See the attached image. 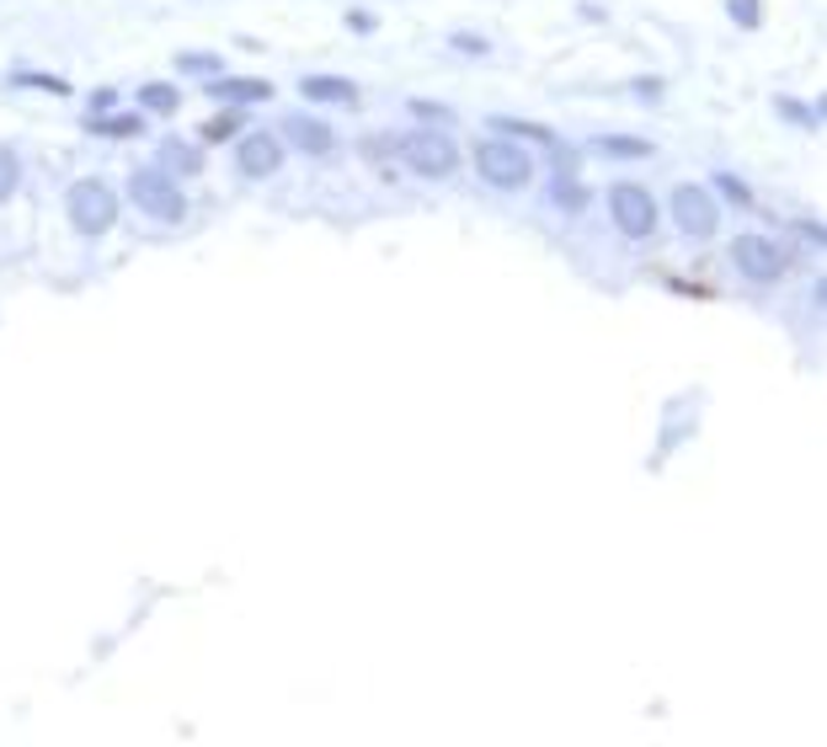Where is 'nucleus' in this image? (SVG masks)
I'll return each mask as SVG.
<instances>
[{"label": "nucleus", "mask_w": 827, "mask_h": 747, "mask_svg": "<svg viewBox=\"0 0 827 747\" xmlns=\"http://www.w3.org/2000/svg\"><path fill=\"white\" fill-rule=\"evenodd\" d=\"M65 208H70V225H76L81 235H91V241L118 225V193H113L102 176H81V182L65 193Z\"/></svg>", "instance_id": "1"}, {"label": "nucleus", "mask_w": 827, "mask_h": 747, "mask_svg": "<svg viewBox=\"0 0 827 747\" xmlns=\"http://www.w3.org/2000/svg\"><path fill=\"white\" fill-rule=\"evenodd\" d=\"M475 171L502 193H518V187L535 182V161H529V150H518V139H481L475 145Z\"/></svg>", "instance_id": "2"}, {"label": "nucleus", "mask_w": 827, "mask_h": 747, "mask_svg": "<svg viewBox=\"0 0 827 747\" xmlns=\"http://www.w3.org/2000/svg\"><path fill=\"white\" fill-rule=\"evenodd\" d=\"M128 198H134L139 214H150V219H161V225H176V219L187 214V198H182L176 176H165L161 166L134 171V176H128Z\"/></svg>", "instance_id": "3"}, {"label": "nucleus", "mask_w": 827, "mask_h": 747, "mask_svg": "<svg viewBox=\"0 0 827 747\" xmlns=\"http://www.w3.org/2000/svg\"><path fill=\"white\" fill-rule=\"evenodd\" d=\"M732 267L743 273V278H753V284H780L790 267L785 246L774 241V235H758V230H743L737 241H732Z\"/></svg>", "instance_id": "4"}, {"label": "nucleus", "mask_w": 827, "mask_h": 747, "mask_svg": "<svg viewBox=\"0 0 827 747\" xmlns=\"http://www.w3.org/2000/svg\"><path fill=\"white\" fill-rule=\"evenodd\" d=\"M609 219L620 225V235H630V241H652V230H657V198L641 182H614L609 187Z\"/></svg>", "instance_id": "5"}, {"label": "nucleus", "mask_w": 827, "mask_h": 747, "mask_svg": "<svg viewBox=\"0 0 827 747\" xmlns=\"http://www.w3.org/2000/svg\"><path fill=\"white\" fill-rule=\"evenodd\" d=\"M673 225H678L689 241H710V235L721 230V208L710 198V187H700V182L673 187Z\"/></svg>", "instance_id": "6"}, {"label": "nucleus", "mask_w": 827, "mask_h": 747, "mask_svg": "<svg viewBox=\"0 0 827 747\" xmlns=\"http://www.w3.org/2000/svg\"><path fill=\"white\" fill-rule=\"evenodd\" d=\"M401 161H406L416 176H455L459 150H455V139H449V134L422 128V134H406V139H401Z\"/></svg>", "instance_id": "7"}, {"label": "nucleus", "mask_w": 827, "mask_h": 747, "mask_svg": "<svg viewBox=\"0 0 827 747\" xmlns=\"http://www.w3.org/2000/svg\"><path fill=\"white\" fill-rule=\"evenodd\" d=\"M236 166L246 171V176H273V171L284 166V139L278 134H246L241 150H236Z\"/></svg>", "instance_id": "8"}, {"label": "nucleus", "mask_w": 827, "mask_h": 747, "mask_svg": "<svg viewBox=\"0 0 827 747\" xmlns=\"http://www.w3.org/2000/svg\"><path fill=\"white\" fill-rule=\"evenodd\" d=\"M284 139H289L294 150H305V156H331V150H336V134H331L321 118H305V113H289V118H284Z\"/></svg>", "instance_id": "9"}, {"label": "nucleus", "mask_w": 827, "mask_h": 747, "mask_svg": "<svg viewBox=\"0 0 827 747\" xmlns=\"http://www.w3.org/2000/svg\"><path fill=\"white\" fill-rule=\"evenodd\" d=\"M208 96H214V102H230V107H251V102H267V96H273V81H256V76H214V81H208Z\"/></svg>", "instance_id": "10"}, {"label": "nucleus", "mask_w": 827, "mask_h": 747, "mask_svg": "<svg viewBox=\"0 0 827 747\" xmlns=\"http://www.w3.org/2000/svg\"><path fill=\"white\" fill-rule=\"evenodd\" d=\"M299 91H305L310 102H347V107L358 102V85L342 81V76H305V81H299Z\"/></svg>", "instance_id": "11"}, {"label": "nucleus", "mask_w": 827, "mask_h": 747, "mask_svg": "<svg viewBox=\"0 0 827 747\" xmlns=\"http://www.w3.org/2000/svg\"><path fill=\"white\" fill-rule=\"evenodd\" d=\"M161 161H165V176H171V171H176V176H198V171H204V156H198L193 145H182V139H165Z\"/></svg>", "instance_id": "12"}, {"label": "nucleus", "mask_w": 827, "mask_h": 747, "mask_svg": "<svg viewBox=\"0 0 827 747\" xmlns=\"http://www.w3.org/2000/svg\"><path fill=\"white\" fill-rule=\"evenodd\" d=\"M593 150H598V156H614V161H641V156H652V139H630V134H609V139H598Z\"/></svg>", "instance_id": "13"}, {"label": "nucleus", "mask_w": 827, "mask_h": 747, "mask_svg": "<svg viewBox=\"0 0 827 747\" xmlns=\"http://www.w3.org/2000/svg\"><path fill=\"white\" fill-rule=\"evenodd\" d=\"M176 102H182L176 85H165V81L139 85V107H150V113H176Z\"/></svg>", "instance_id": "14"}, {"label": "nucleus", "mask_w": 827, "mask_h": 747, "mask_svg": "<svg viewBox=\"0 0 827 747\" xmlns=\"http://www.w3.org/2000/svg\"><path fill=\"white\" fill-rule=\"evenodd\" d=\"M176 70H187V76H208V81H214V76H225V59L193 48V54H176Z\"/></svg>", "instance_id": "15"}, {"label": "nucleus", "mask_w": 827, "mask_h": 747, "mask_svg": "<svg viewBox=\"0 0 827 747\" xmlns=\"http://www.w3.org/2000/svg\"><path fill=\"white\" fill-rule=\"evenodd\" d=\"M85 128H91V134H113V139H128V134H139V128H145V118H139V113H124V118H85Z\"/></svg>", "instance_id": "16"}, {"label": "nucleus", "mask_w": 827, "mask_h": 747, "mask_svg": "<svg viewBox=\"0 0 827 747\" xmlns=\"http://www.w3.org/2000/svg\"><path fill=\"white\" fill-rule=\"evenodd\" d=\"M550 204H555V208H582V204H587V187H582L577 176H555Z\"/></svg>", "instance_id": "17"}, {"label": "nucleus", "mask_w": 827, "mask_h": 747, "mask_svg": "<svg viewBox=\"0 0 827 747\" xmlns=\"http://www.w3.org/2000/svg\"><path fill=\"white\" fill-rule=\"evenodd\" d=\"M16 182H22V161H16V150L0 145V204L16 193Z\"/></svg>", "instance_id": "18"}, {"label": "nucleus", "mask_w": 827, "mask_h": 747, "mask_svg": "<svg viewBox=\"0 0 827 747\" xmlns=\"http://www.w3.org/2000/svg\"><path fill=\"white\" fill-rule=\"evenodd\" d=\"M726 11H732V22H737V27H747V33L763 22V0H726Z\"/></svg>", "instance_id": "19"}, {"label": "nucleus", "mask_w": 827, "mask_h": 747, "mask_svg": "<svg viewBox=\"0 0 827 747\" xmlns=\"http://www.w3.org/2000/svg\"><path fill=\"white\" fill-rule=\"evenodd\" d=\"M496 134H518V139H539V145H555V134L539 124H518V118H496Z\"/></svg>", "instance_id": "20"}, {"label": "nucleus", "mask_w": 827, "mask_h": 747, "mask_svg": "<svg viewBox=\"0 0 827 747\" xmlns=\"http://www.w3.org/2000/svg\"><path fill=\"white\" fill-rule=\"evenodd\" d=\"M236 128H241V113H219V118H208L204 124V139L208 145H219V139H230Z\"/></svg>", "instance_id": "21"}, {"label": "nucleus", "mask_w": 827, "mask_h": 747, "mask_svg": "<svg viewBox=\"0 0 827 747\" xmlns=\"http://www.w3.org/2000/svg\"><path fill=\"white\" fill-rule=\"evenodd\" d=\"M11 81H16V85H43V91H54V96H65V91H70L59 76H43V70H16Z\"/></svg>", "instance_id": "22"}, {"label": "nucleus", "mask_w": 827, "mask_h": 747, "mask_svg": "<svg viewBox=\"0 0 827 747\" xmlns=\"http://www.w3.org/2000/svg\"><path fill=\"white\" fill-rule=\"evenodd\" d=\"M715 182H721V193H726L732 204H753V193H747V187H743V182H737V176H732V171H721Z\"/></svg>", "instance_id": "23"}, {"label": "nucleus", "mask_w": 827, "mask_h": 747, "mask_svg": "<svg viewBox=\"0 0 827 747\" xmlns=\"http://www.w3.org/2000/svg\"><path fill=\"white\" fill-rule=\"evenodd\" d=\"M113 102H118V91H96V96H91V113H85V118H102V113H107Z\"/></svg>", "instance_id": "24"}, {"label": "nucleus", "mask_w": 827, "mask_h": 747, "mask_svg": "<svg viewBox=\"0 0 827 747\" xmlns=\"http://www.w3.org/2000/svg\"><path fill=\"white\" fill-rule=\"evenodd\" d=\"M455 48H464V54H486V38H475V33H455Z\"/></svg>", "instance_id": "25"}, {"label": "nucleus", "mask_w": 827, "mask_h": 747, "mask_svg": "<svg viewBox=\"0 0 827 747\" xmlns=\"http://www.w3.org/2000/svg\"><path fill=\"white\" fill-rule=\"evenodd\" d=\"M347 22H353V27H358V33H374V16H369V11H353V16H347Z\"/></svg>", "instance_id": "26"}]
</instances>
